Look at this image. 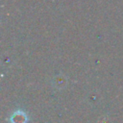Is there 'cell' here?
Returning <instances> with one entry per match:
<instances>
[{
    "label": "cell",
    "instance_id": "7a4b0ae2",
    "mask_svg": "<svg viewBox=\"0 0 123 123\" xmlns=\"http://www.w3.org/2000/svg\"><path fill=\"white\" fill-rule=\"evenodd\" d=\"M53 84H54V86L57 87V88H63L66 86V84H67V80L64 76L62 75H59V76H56L53 80Z\"/></svg>",
    "mask_w": 123,
    "mask_h": 123
},
{
    "label": "cell",
    "instance_id": "6da1fadb",
    "mask_svg": "<svg viewBox=\"0 0 123 123\" xmlns=\"http://www.w3.org/2000/svg\"><path fill=\"white\" fill-rule=\"evenodd\" d=\"M27 121H28V116L22 111H14L10 117L11 123H27Z\"/></svg>",
    "mask_w": 123,
    "mask_h": 123
}]
</instances>
